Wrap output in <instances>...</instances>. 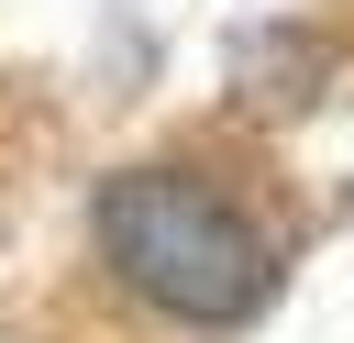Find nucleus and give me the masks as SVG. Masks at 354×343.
<instances>
[{"label":"nucleus","instance_id":"nucleus-1","mask_svg":"<svg viewBox=\"0 0 354 343\" xmlns=\"http://www.w3.org/2000/svg\"><path fill=\"white\" fill-rule=\"evenodd\" d=\"M88 232H100V266H111L144 310H166V321H188V332H232V321H254L266 288H277V243H266L254 210H243L221 177H199V166H122V177H100Z\"/></svg>","mask_w":354,"mask_h":343}]
</instances>
